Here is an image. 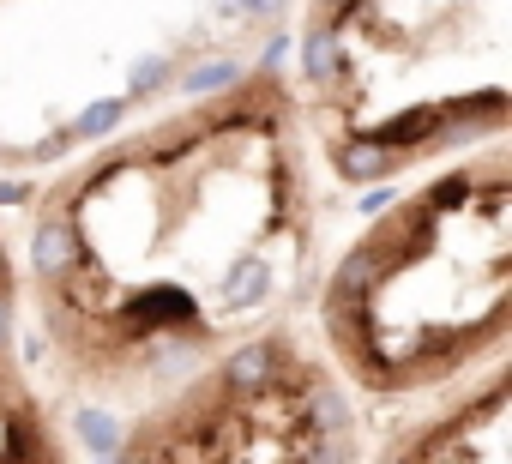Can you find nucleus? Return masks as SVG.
Here are the masks:
<instances>
[{"label": "nucleus", "mask_w": 512, "mask_h": 464, "mask_svg": "<svg viewBox=\"0 0 512 464\" xmlns=\"http://www.w3.org/2000/svg\"><path fill=\"white\" fill-rule=\"evenodd\" d=\"M169 79V55H145L133 73H127V103H139V97H151L157 85Z\"/></svg>", "instance_id": "obj_8"}, {"label": "nucleus", "mask_w": 512, "mask_h": 464, "mask_svg": "<svg viewBox=\"0 0 512 464\" xmlns=\"http://www.w3.org/2000/svg\"><path fill=\"white\" fill-rule=\"evenodd\" d=\"M73 260H79V229L73 223H43L37 236H31V266L43 278H61Z\"/></svg>", "instance_id": "obj_2"}, {"label": "nucleus", "mask_w": 512, "mask_h": 464, "mask_svg": "<svg viewBox=\"0 0 512 464\" xmlns=\"http://www.w3.org/2000/svg\"><path fill=\"white\" fill-rule=\"evenodd\" d=\"M25 199H31L25 181H0V205H25Z\"/></svg>", "instance_id": "obj_14"}, {"label": "nucleus", "mask_w": 512, "mask_h": 464, "mask_svg": "<svg viewBox=\"0 0 512 464\" xmlns=\"http://www.w3.org/2000/svg\"><path fill=\"white\" fill-rule=\"evenodd\" d=\"M272 296V266L266 260H235L229 278H223V314H247V308H260Z\"/></svg>", "instance_id": "obj_1"}, {"label": "nucleus", "mask_w": 512, "mask_h": 464, "mask_svg": "<svg viewBox=\"0 0 512 464\" xmlns=\"http://www.w3.org/2000/svg\"><path fill=\"white\" fill-rule=\"evenodd\" d=\"M284 0H241V19H272Z\"/></svg>", "instance_id": "obj_13"}, {"label": "nucleus", "mask_w": 512, "mask_h": 464, "mask_svg": "<svg viewBox=\"0 0 512 464\" xmlns=\"http://www.w3.org/2000/svg\"><path fill=\"white\" fill-rule=\"evenodd\" d=\"M302 73H308V79H332V73H338V37H332V31H314V37L302 43Z\"/></svg>", "instance_id": "obj_7"}, {"label": "nucleus", "mask_w": 512, "mask_h": 464, "mask_svg": "<svg viewBox=\"0 0 512 464\" xmlns=\"http://www.w3.org/2000/svg\"><path fill=\"white\" fill-rule=\"evenodd\" d=\"M422 133H428V115H398L374 133V145H398V139H422Z\"/></svg>", "instance_id": "obj_11"}, {"label": "nucleus", "mask_w": 512, "mask_h": 464, "mask_svg": "<svg viewBox=\"0 0 512 464\" xmlns=\"http://www.w3.org/2000/svg\"><path fill=\"white\" fill-rule=\"evenodd\" d=\"M235 79H241V61H229V55H223V61L193 67V73L181 79V91H187V97H211V91H223V85H235Z\"/></svg>", "instance_id": "obj_5"}, {"label": "nucleus", "mask_w": 512, "mask_h": 464, "mask_svg": "<svg viewBox=\"0 0 512 464\" xmlns=\"http://www.w3.org/2000/svg\"><path fill=\"white\" fill-rule=\"evenodd\" d=\"M272 374H278V350L272 344H247V350H235L223 362V386H235V392H266Z\"/></svg>", "instance_id": "obj_3"}, {"label": "nucleus", "mask_w": 512, "mask_h": 464, "mask_svg": "<svg viewBox=\"0 0 512 464\" xmlns=\"http://www.w3.org/2000/svg\"><path fill=\"white\" fill-rule=\"evenodd\" d=\"M314 422H320V434H344L350 428V410H344V398L332 386H314Z\"/></svg>", "instance_id": "obj_10"}, {"label": "nucleus", "mask_w": 512, "mask_h": 464, "mask_svg": "<svg viewBox=\"0 0 512 464\" xmlns=\"http://www.w3.org/2000/svg\"><path fill=\"white\" fill-rule=\"evenodd\" d=\"M121 115H127V97H103V103H91V109L73 121V133H79V139H103V133L121 127Z\"/></svg>", "instance_id": "obj_6"}, {"label": "nucleus", "mask_w": 512, "mask_h": 464, "mask_svg": "<svg viewBox=\"0 0 512 464\" xmlns=\"http://www.w3.org/2000/svg\"><path fill=\"white\" fill-rule=\"evenodd\" d=\"M139 314H145V320H187V314H193V302H187L181 290L157 284V290H151V296L139 302Z\"/></svg>", "instance_id": "obj_9"}, {"label": "nucleus", "mask_w": 512, "mask_h": 464, "mask_svg": "<svg viewBox=\"0 0 512 464\" xmlns=\"http://www.w3.org/2000/svg\"><path fill=\"white\" fill-rule=\"evenodd\" d=\"M73 434H79V446H85L91 458H121V446H127V428H121L109 410H91V404L73 416Z\"/></svg>", "instance_id": "obj_4"}, {"label": "nucleus", "mask_w": 512, "mask_h": 464, "mask_svg": "<svg viewBox=\"0 0 512 464\" xmlns=\"http://www.w3.org/2000/svg\"><path fill=\"white\" fill-rule=\"evenodd\" d=\"M13 338V314H7V302H0V344Z\"/></svg>", "instance_id": "obj_16"}, {"label": "nucleus", "mask_w": 512, "mask_h": 464, "mask_svg": "<svg viewBox=\"0 0 512 464\" xmlns=\"http://www.w3.org/2000/svg\"><path fill=\"white\" fill-rule=\"evenodd\" d=\"M284 49H290V37H272V49H266V67H284Z\"/></svg>", "instance_id": "obj_15"}, {"label": "nucleus", "mask_w": 512, "mask_h": 464, "mask_svg": "<svg viewBox=\"0 0 512 464\" xmlns=\"http://www.w3.org/2000/svg\"><path fill=\"white\" fill-rule=\"evenodd\" d=\"M386 205H392V187H368V193L356 199V211H362V217H374V211H386Z\"/></svg>", "instance_id": "obj_12"}]
</instances>
